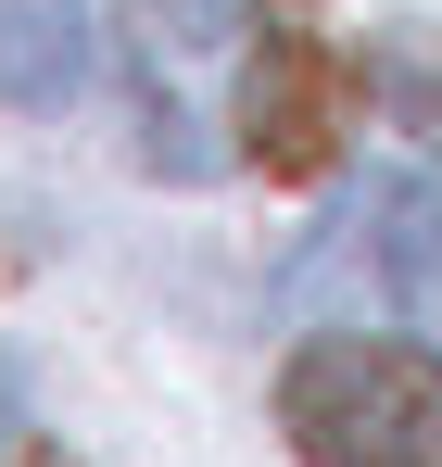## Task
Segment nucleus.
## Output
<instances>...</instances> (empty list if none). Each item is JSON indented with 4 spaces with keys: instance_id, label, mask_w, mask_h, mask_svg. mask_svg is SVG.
I'll list each match as a JSON object with an SVG mask.
<instances>
[{
    "instance_id": "f03ea898",
    "label": "nucleus",
    "mask_w": 442,
    "mask_h": 467,
    "mask_svg": "<svg viewBox=\"0 0 442 467\" xmlns=\"http://www.w3.org/2000/svg\"><path fill=\"white\" fill-rule=\"evenodd\" d=\"M253 26L266 38L240 64V140H253L266 177H329V152H342V51H329V26L303 0H266Z\"/></svg>"
},
{
    "instance_id": "20e7f679",
    "label": "nucleus",
    "mask_w": 442,
    "mask_h": 467,
    "mask_svg": "<svg viewBox=\"0 0 442 467\" xmlns=\"http://www.w3.org/2000/svg\"><path fill=\"white\" fill-rule=\"evenodd\" d=\"M379 278H392V304L442 341V177L379 190Z\"/></svg>"
},
{
    "instance_id": "7ed1b4c3",
    "label": "nucleus",
    "mask_w": 442,
    "mask_h": 467,
    "mask_svg": "<svg viewBox=\"0 0 442 467\" xmlns=\"http://www.w3.org/2000/svg\"><path fill=\"white\" fill-rule=\"evenodd\" d=\"M89 64V0H0V101H51Z\"/></svg>"
},
{
    "instance_id": "6e6552de",
    "label": "nucleus",
    "mask_w": 442,
    "mask_h": 467,
    "mask_svg": "<svg viewBox=\"0 0 442 467\" xmlns=\"http://www.w3.org/2000/svg\"><path fill=\"white\" fill-rule=\"evenodd\" d=\"M0 467H64V455H38V442H0Z\"/></svg>"
},
{
    "instance_id": "0eeeda50",
    "label": "nucleus",
    "mask_w": 442,
    "mask_h": 467,
    "mask_svg": "<svg viewBox=\"0 0 442 467\" xmlns=\"http://www.w3.org/2000/svg\"><path fill=\"white\" fill-rule=\"evenodd\" d=\"M13 404H26V379H13V354H0V430H13Z\"/></svg>"
},
{
    "instance_id": "39448f33",
    "label": "nucleus",
    "mask_w": 442,
    "mask_h": 467,
    "mask_svg": "<svg viewBox=\"0 0 442 467\" xmlns=\"http://www.w3.org/2000/svg\"><path fill=\"white\" fill-rule=\"evenodd\" d=\"M367 88L405 114V127H430V140H442V26H392L379 64H367Z\"/></svg>"
},
{
    "instance_id": "423d86ee",
    "label": "nucleus",
    "mask_w": 442,
    "mask_h": 467,
    "mask_svg": "<svg viewBox=\"0 0 442 467\" xmlns=\"http://www.w3.org/2000/svg\"><path fill=\"white\" fill-rule=\"evenodd\" d=\"M127 26H140V64H164V51H216L227 26H253L240 0H127Z\"/></svg>"
},
{
    "instance_id": "f257e3e1",
    "label": "nucleus",
    "mask_w": 442,
    "mask_h": 467,
    "mask_svg": "<svg viewBox=\"0 0 442 467\" xmlns=\"http://www.w3.org/2000/svg\"><path fill=\"white\" fill-rule=\"evenodd\" d=\"M279 430L303 467H442V354L417 341H303L279 367Z\"/></svg>"
}]
</instances>
